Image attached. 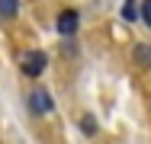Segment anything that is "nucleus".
I'll use <instances>...</instances> for the list:
<instances>
[{
    "label": "nucleus",
    "instance_id": "nucleus-1",
    "mask_svg": "<svg viewBox=\"0 0 151 144\" xmlns=\"http://www.w3.org/2000/svg\"><path fill=\"white\" fill-rule=\"evenodd\" d=\"M19 64H23L26 77H42V71L48 67V58H45V51H26Z\"/></svg>",
    "mask_w": 151,
    "mask_h": 144
},
{
    "label": "nucleus",
    "instance_id": "nucleus-2",
    "mask_svg": "<svg viewBox=\"0 0 151 144\" xmlns=\"http://www.w3.org/2000/svg\"><path fill=\"white\" fill-rule=\"evenodd\" d=\"M29 109L35 115H48L52 109H55V103H52V96H48L45 90H32L29 93Z\"/></svg>",
    "mask_w": 151,
    "mask_h": 144
},
{
    "label": "nucleus",
    "instance_id": "nucleus-3",
    "mask_svg": "<svg viewBox=\"0 0 151 144\" xmlns=\"http://www.w3.org/2000/svg\"><path fill=\"white\" fill-rule=\"evenodd\" d=\"M77 19H81V16H77L74 10H64L58 16V32L61 35H74V32H77Z\"/></svg>",
    "mask_w": 151,
    "mask_h": 144
},
{
    "label": "nucleus",
    "instance_id": "nucleus-4",
    "mask_svg": "<svg viewBox=\"0 0 151 144\" xmlns=\"http://www.w3.org/2000/svg\"><path fill=\"white\" fill-rule=\"evenodd\" d=\"M19 0H0V19H16Z\"/></svg>",
    "mask_w": 151,
    "mask_h": 144
},
{
    "label": "nucleus",
    "instance_id": "nucleus-5",
    "mask_svg": "<svg viewBox=\"0 0 151 144\" xmlns=\"http://www.w3.org/2000/svg\"><path fill=\"white\" fill-rule=\"evenodd\" d=\"M122 19H125V23L138 19V6H135V0H125V3H122Z\"/></svg>",
    "mask_w": 151,
    "mask_h": 144
},
{
    "label": "nucleus",
    "instance_id": "nucleus-6",
    "mask_svg": "<svg viewBox=\"0 0 151 144\" xmlns=\"http://www.w3.org/2000/svg\"><path fill=\"white\" fill-rule=\"evenodd\" d=\"M135 58H138V64L148 67V64H151V48H148V45H138V48H135Z\"/></svg>",
    "mask_w": 151,
    "mask_h": 144
},
{
    "label": "nucleus",
    "instance_id": "nucleus-7",
    "mask_svg": "<svg viewBox=\"0 0 151 144\" xmlns=\"http://www.w3.org/2000/svg\"><path fill=\"white\" fill-rule=\"evenodd\" d=\"M81 125H84V131H87V135H93V131H96V122H93L90 115H84V118H81Z\"/></svg>",
    "mask_w": 151,
    "mask_h": 144
},
{
    "label": "nucleus",
    "instance_id": "nucleus-8",
    "mask_svg": "<svg viewBox=\"0 0 151 144\" xmlns=\"http://www.w3.org/2000/svg\"><path fill=\"white\" fill-rule=\"evenodd\" d=\"M142 19L151 26V0H145V3H142Z\"/></svg>",
    "mask_w": 151,
    "mask_h": 144
}]
</instances>
